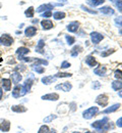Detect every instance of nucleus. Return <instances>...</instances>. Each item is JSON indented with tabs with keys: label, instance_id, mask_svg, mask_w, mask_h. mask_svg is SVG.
Here are the masks:
<instances>
[{
	"label": "nucleus",
	"instance_id": "f257e3e1",
	"mask_svg": "<svg viewBox=\"0 0 122 133\" xmlns=\"http://www.w3.org/2000/svg\"><path fill=\"white\" fill-rule=\"evenodd\" d=\"M108 122H109V119L107 117H105L102 120H98V121L94 122L92 124V127L97 130H108L110 127V124Z\"/></svg>",
	"mask_w": 122,
	"mask_h": 133
},
{
	"label": "nucleus",
	"instance_id": "f03ea898",
	"mask_svg": "<svg viewBox=\"0 0 122 133\" xmlns=\"http://www.w3.org/2000/svg\"><path fill=\"white\" fill-rule=\"evenodd\" d=\"M98 112H99V108H97V107H91V108L87 109L83 113V117L86 120H91L93 117L96 116L98 114Z\"/></svg>",
	"mask_w": 122,
	"mask_h": 133
},
{
	"label": "nucleus",
	"instance_id": "7ed1b4c3",
	"mask_svg": "<svg viewBox=\"0 0 122 133\" xmlns=\"http://www.w3.org/2000/svg\"><path fill=\"white\" fill-rule=\"evenodd\" d=\"M27 92H28V91L25 89L23 85H18H18H15L14 89L12 90V96L15 97V98H18V97H20V96L26 95Z\"/></svg>",
	"mask_w": 122,
	"mask_h": 133
},
{
	"label": "nucleus",
	"instance_id": "20e7f679",
	"mask_svg": "<svg viewBox=\"0 0 122 133\" xmlns=\"http://www.w3.org/2000/svg\"><path fill=\"white\" fill-rule=\"evenodd\" d=\"M0 42L2 43V45L4 46H10L13 43V38L9 35V34H3L0 37Z\"/></svg>",
	"mask_w": 122,
	"mask_h": 133
},
{
	"label": "nucleus",
	"instance_id": "39448f33",
	"mask_svg": "<svg viewBox=\"0 0 122 133\" xmlns=\"http://www.w3.org/2000/svg\"><path fill=\"white\" fill-rule=\"evenodd\" d=\"M108 101H109V97H108L107 94H101V95H99L96 98V102L98 104H100L101 107H106L107 103H108Z\"/></svg>",
	"mask_w": 122,
	"mask_h": 133
},
{
	"label": "nucleus",
	"instance_id": "423d86ee",
	"mask_svg": "<svg viewBox=\"0 0 122 133\" xmlns=\"http://www.w3.org/2000/svg\"><path fill=\"white\" fill-rule=\"evenodd\" d=\"M103 38H104V36H103L102 34L98 33V32H93V33H91V39H92V42H93L94 44L100 43V42L103 40Z\"/></svg>",
	"mask_w": 122,
	"mask_h": 133
},
{
	"label": "nucleus",
	"instance_id": "0eeeda50",
	"mask_svg": "<svg viewBox=\"0 0 122 133\" xmlns=\"http://www.w3.org/2000/svg\"><path fill=\"white\" fill-rule=\"evenodd\" d=\"M9 129H10V122L7 120H4V119L0 120V131L7 132V131H9Z\"/></svg>",
	"mask_w": 122,
	"mask_h": 133
},
{
	"label": "nucleus",
	"instance_id": "6e6552de",
	"mask_svg": "<svg viewBox=\"0 0 122 133\" xmlns=\"http://www.w3.org/2000/svg\"><path fill=\"white\" fill-rule=\"evenodd\" d=\"M54 7V4L53 3H47V4H42L40 5L38 8H37V12H43V11H48V10H51Z\"/></svg>",
	"mask_w": 122,
	"mask_h": 133
},
{
	"label": "nucleus",
	"instance_id": "1a4fd4ad",
	"mask_svg": "<svg viewBox=\"0 0 122 133\" xmlns=\"http://www.w3.org/2000/svg\"><path fill=\"white\" fill-rule=\"evenodd\" d=\"M57 90H62V91H64V92H68L69 90H71V88H72V85L69 83V82H65V83H62V84H59V85H57L56 87H55Z\"/></svg>",
	"mask_w": 122,
	"mask_h": 133
},
{
	"label": "nucleus",
	"instance_id": "9d476101",
	"mask_svg": "<svg viewBox=\"0 0 122 133\" xmlns=\"http://www.w3.org/2000/svg\"><path fill=\"white\" fill-rule=\"evenodd\" d=\"M41 26L44 30H50L54 27V24L52 23V21L50 19H43L41 22Z\"/></svg>",
	"mask_w": 122,
	"mask_h": 133
},
{
	"label": "nucleus",
	"instance_id": "9b49d317",
	"mask_svg": "<svg viewBox=\"0 0 122 133\" xmlns=\"http://www.w3.org/2000/svg\"><path fill=\"white\" fill-rule=\"evenodd\" d=\"M119 108H120V103H115V104H113V105L109 107L108 109L104 110L102 113H103V114H111V113H114V112H116V111H117Z\"/></svg>",
	"mask_w": 122,
	"mask_h": 133
},
{
	"label": "nucleus",
	"instance_id": "f8f14e48",
	"mask_svg": "<svg viewBox=\"0 0 122 133\" xmlns=\"http://www.w3.org/2000/svg\"><path fill=\"white\" fill-rule=\"evenodd\" d=\"M100 11L102 14L106 15V16H113L114 12H115L114 9L112 7H110V6H103V7H101L100 8Z\"/></svg>",
	"mask_w": 122,
	"mask_h": 133
},
{
	"label": "nucleus",
	"instance_id": "ddd939ff",
	"mask_svg": "<svg viewBox=\"0 0 122 133\" xmlns=\"http://www.w3.org/2000/svg\"><path fill=\"white\" fill-rule=\"evenodd\" d=\"M21 75H20V73H18V72H13L12 74H11V80H12V83L15 84V85H18L19 82H20V80H21Z\"/></svg>",
	"mask_w": 122,
	"mask_h": 133
},
{
	"label": "nucleus",
	"instance_id": "4468645a",
	"mask_svg": "<svg viewBox=\"0 0 122 133\" xmlns=\"http://www.w3.org/2000/svg\"><path fill=\"white\" fill-rule=\"evenodd\" d=\"M42 99H43V100H53V101H56V100L59 99V95H58L57 93H49V94L43 95V96H42Z\"/></svg>",
	"mask_w": 122,
	"mask_h": 133
},
{
	"label": "nucleus",
	"instance_id": "2eb2a0df",
	"mask_svg": "<svg viewBox=\"0 0 122 133\" xmlns=\"http://www.w3.org/2000/svg\"><path fill=\"white\" fill-rule=\"evenodd\" d=\"M36 33H37V28L34 27V26L28 27V28L26 29V31H25V34H26L27 37H33V36L36 35Z\"/></svg>",
	"mask_w": 122,
	"mask_h": 133
},
{
	"label": "nucleus",
	"instance_id": "dca6fc26",
	"mask_svg": "<svg viewBox=\"0 0 122 133\" xmlns=\"http://www.w3.org/2000/svg\"><path fill=\"white\" fill-rule=\"evenodd\" d=\"M78 27H79V23L78 22H71L67 26V30L71 33H74V32H76L78 30Z\"/></svg>",
	"mask_w": 122,
	"mask_h": 133
},
{
	"label": "nucleus",
	"instance_id": "f3484780",
	"mask_svg": "<svg viewBox=\"0 0 122 133\" xmlns=\"http://www.w3.org/2000/svg\"><path fill=\"white\" fill-rule=\"evenodd\" d=\"M94 73L98 76H106V73H107V69L105 66H98L94 70Z\"/></svg>",
	"mask_w": 122,
	"mask_h": 133
},
{
	"label": "nucleus",
	"instance_id": "a211bd4d",
	"mask_svg": "<svg viewBox=\"0 0 122 133\" xmlns=\"http://www.w3.org/2000/svg\"><path fill=\"white\" fill-rule=\"evenodd\" d=\"M11 80H9V79H3L2 80V87L4 88V90L5 91H10V89H11Z\"/></svg>",
	"mask_w": 122,
	"mask_h": 133
},
{
	"label": "nucleus",
	"instance_id": "6ab92c4d",
	"mask_svg": "<svg viewBox=\"0 0 122 133\" xmlns=\"http://www.w3.org/2000/svg\"><path fill=\"white\" fill-rule=\"evenodd\" d=\"M86 64H87V66H95L97 65V62H96V59H95V57L93 56V55H88L86 57Z\"/></svg>",
	"mask_w": 122,
	"mask_h": 133
},
{
	"label": "nucleus",
	"instance_id": "aec40b11",
	"mask_svg": "<svg viewBox=\"0 0 122 133\" xmlns=\"http://www.w3.org/2000/svg\"><path fill=\"white\" fill-rule=\"evenodd\" d=\"M11 110L13 112H15V113H25V112H27V108L23 107V105H21V104L11 107Z\"/></svg>",
	"mask_w": 122,
	"mask_h": 133
},
{
	"label": "nucleus",
	"instance_id": "412c9836",
	"mask_svg": "<svg viewBox=\"0 0 122 133\" xmlns=\"http://www.w3.org/2000/svg\"><path fill=\"white\" fill-rule=\"evenodd\" d=\"M112 88L115 91H119L120 89H122V82L120 80H115L112 82Z\"/></svg>",
	"mask_w": 122,
	"mask_h": 133
},
{
	"label": "nucleus",
	"instance_id": "4be33fe9",
	"mask_svg": "<svg viewBox=\"0 0 122 133\" xmlns=\"http://www.w3.org/2000/svg\"><path fill=\"white\" fill-rule=\"evenodd\" d=\"M65 12H63V11H56V12H54L53 14V17L55 18V19H57V21H59V19H63L64 17H65Z\"/></svg>",
	"mask_w": 122,
	"mask_h": 133
},
{
	"label": "nucleus",
	"instance_id": "5701e85b",
	"mask_svg": "<svg viewBox=\"0 0 122 133\" xmlns=\"http://www.w3.org/2000/svg\"><path fill=\"white\" fill-rule=\"evenodd\" d=\"M29 52H30V49L27 48V47H19L17 50V53L18 54V56H23L25 54H27Z\"/></svg>",
	"mask_w": 122,
	"mask_h": 133
},
{
	"label": "nucleus",
	"instance_id": "b1692460",
	"mask_svg": "<svg viewBox=\"0 0 122 133\" xmlns=\"http://www.w3.org/2000/svg\"><path fill=\"white\" fill-rule=\"evenodd\" d=\"M54 80H55V79L53 78V76H46V77L42 78V82H43V84H45V85L51 84Z\"/></svg>",
	"mask_w": 122,
	"mask_h": 133
},
{
	"label": "nucleus",
	"instance_id": "393cba45",
	"mask_svg": "<svg viewBox=\"0 0 122 133\" xmlns=\"http://www.w3.org/2000/svg\"><path fill=\"white\" fill-rule=\"evenodd\" d=\"M35 59V64L33 65V66H38L39 65H44V66H47L48 65V62L45 61V59H40V58H34Z\"/></svg>",
	"mask_w": 122,
	"mask_h": 133
},
{
	"label": "nucleus",
	"instance_id": "a878e982",
	"mask_svg": "<svg viewBox=\"0 0 122 133\" xmlns=\"http://www.w3.org/2000/svg\"><path fill=\"white\" fill-rule=\"evenodd\" d=\"M45 46V42L41 39V40H39V42H38V45H37V50L36 51H38V52H40V53H44V51H43V47Z\"/></svg>",
	"mask_w": 122,
	"mask_h": 133
},
{
	"label": "nucleus",
	"instance_id": "bb28decb",
	"mask_svg": "<svg viewBox=\"0 0 122 133\" xmlns=\"http://www.w3.org/2000/svg\"><path fill=\"white\" fill-rule=\"evenodd\" d=\"M87 3L88 5L95 7V6H98V5H100V4L104 3V2H102L101 0H87Z\"/></svg>",
	"mask_w": 122,
	"mask_h": 133
},
{
	"label": "nucleus",
	"instance_id": "cd10ccee",
	"mask_svg": "<svg viewBox=\"0 0 122 133\" xmlns=\"http://www.w3.org/2000/svg\"><path fill=\"white\" fill-rule=\"evenodd\" d=\"M34 14H35V9H34V7H29L27 10H26V12H25V15H26V17H34Z\"/></svg>",
	"mask_w": 122,
	"mask_h": 133
},
{
	"label": "nucleus",
	"instance_id": "c85d7f7f",
	"mask_svg": "<svg viewBox=\"0 0 122 133\" xmlns=\"http://www.w3.org/2000/svg\"><path fill=\"white\" fill-rule=\"evenodd\" d=\"M32 85H33V80H32V79H28V80L25 82V84H23V87H25V89L29 92V91L31 90Z\"/></svg>",
	"mask_w": 122,
	"mask_h": 133
},
{
	"label": "nucleus",
	"instance_id": "c756f323",
	"mask_svg": "<svg viewBox=\"0 0 122 133\" xmlns=\"http://www.w3.org/2000/svg\"><path fill=\"white\" fill-rule=\"evenodd\" d=\"M82 49V47L80 46H74L72 50H71V56H77L78 55V53H79V50Z\"/></svg>",
	"mask_w": 122,
	"mask_h": 133
},
{
	"label": "nucleus",
	"instance_id": "7c9ffc66",
	"mask_svg": "<svg viewBox=\"0 0 122 133\" xmlns=\"http://www.w3.org/2000/svg\"><path fill=\"white\" fill-rule=\"evenodd\" d=\"M57 118L56 115H50V116L46 117V118H44V123H50V122H52L53 120H55Z\"/></svg>",
	"mask_w": 122,
	"mask_h": 133
},
{
	"label": "nucleus",
	"instance_id": "2f4dec72",
	"mask_svg": "<svg viewBox=\"0 0 122 133\" xmlns=\"http://www.w3.org/2000/svg\"><path fill=\"white\" fill-rule=\"evenodd\" d=\"M56 78H65V77H71V74L69 73H57L55 75Z\"/></svg>",
	"mask_w": 122,
	"mask_h": 133
},
{
	"label": "nucleus",
	"instance_id": "473e14b6",
	"mask_svg": "<svg viewBox=\"0 0 122 133\" xmlns=\"http://www.w3.org/2000/svg\"><path fill=\"white\" fill-rule=\"evenodd\" d=\"M114 76L117 80H122V71L121 70H116L114 72Z\"/></svg>",
	"mask_w": 122,
	"mask_h": 133
},
{
	"label": "nucleus",
	"instance_id": "72a5a7b5",
	"mask_svg": "<svg viewBox=\"0 0 122 133\" xmlns=\"http://www.w3.org/2000/svg\"><path fill=\"white\" fill-rule=\"evenodd\" d=\"M38 133H49V128H48V126H46V125L41 126L40 129H39V131H38Z\"/></svg>",
	"mask_w": 122,
	"mask_h": 133
},
{
	"label": "nucleus",
	"instance_id": "f704fd0d",
	"mask_svg": "<svg viewBox=\"0 0 122 133\" xmlns=\"http://www.w3.org/2000/svg\"><path fill=\"white\" fill-rule=\"evenodd\" d=\"M65 38H66V41H67V44H68V45H72V44L75 42V38L72 37V36H68V35H67Z\"/></svg>",
	"mask_w": 122,
	"mask_h": 133
},
{
	"label": "nucleus",
	"instance_id": "c9c22d12",
	"mask_svg": "<svg viewBox=\"0 0 122 133\" xmlns=\"http://www.w3.org/2000/svg\"><path fill=\"white\" fill-rule=\"evenodd\" d=\"M80 7H82V9H84L85 11H87V12H90V14H92V15H96V14H97V11H96V10H91L90 8L86 7L85 5H82Z\"/></svg>",
	"mask_w": 122,
	"mask_h": 133
},
{
	"label": "nucleus",
	"instance_id": "e433bc0d",
	"mask_svg": "<svg viewBox=\"0 0 122 133\" xmlns=\"http://www.w3.org/2000/svg\"><path fill=\"white\" fill-rule=\"evenodd\" d=\"M35 71L37 72V73H39V74H43L44 72H45V69L43 68V66H35Z\"/></svg>",
	"mask_w": 122,
	"mask_h": 133
},
{
	"label": "nucleus",
	"instance_id": "4c0bfd02",
	"mask_svg": "<svg viewBox=\"0 0 122 133\" xmlns=\"http://www.w3.org/2000/svg\"><path fill=\"white\" fill-rule=\"evenodd\" d=\"M52 17V11H51V10L45 11V12L42 15V17Z\"/></svg>",
	"mask_w": 122,
	"mask_h": 133
},
{
	"label": "nucleus",
	"instance_id": "58836bf2",
	"mask_svg": "<svg viewBox=\"0 0 122 133\" xmlns=\"http://www.w3.org/2000/svg\"><path fill=\"white\" fill-rule=\"evenodd\" d=\"M71 66L68 62H66V61H64L62 64H61V68L62 69H67V68H69V66Z\"/></svg>",
	"mask_w": 122,
	"mask_h": 133
},
{
	"label": "nucleus",
	"instance_id": "ea45409f",
	"mask_svg": "<svg viewBox=\"0 0 122 133\" xmlns=\"http://www.w3.org/2000/svg\"><path fill=\"white\" fill-rule=\"evenodd\" d=\"M113 52H114V49L108 50V51H106V52H102L101 55H102V56H107V55H109V54H111V53H113Z\"/></svg>",
	"mask_w": 122,
	"mask_h": 133
},
{
	"label": "nucleus",
	"instance_id": "a19ab883",
	"mask_svg": "<svg viewBox=\"0 0 122 133\" xmlns=\"http://www.w3.org/2000/svg\"><path fill=\"white\" fill-rule=\"evenodd\" d=\"M115 23L119 26V27H122V17H118V18H115Z\"/></svg>",
	"mask_w": 122,
	"mask_h": 133
},
{
	"label": "nucleus",
	"instance_id": "79ce46f5",
	"mask_svg": "<svg viewBox=\"0 0 122 133\" xmlns=\"http://www.w3.org/2000/svg\"><path fill=\"white\" fill-rule=\"evenodd\" d=\"M116 125H117L119 128H122V117H121V118H119V119L117 120V122H116Z\"/></svg>",
	"mask_w": 122,
	"mask_h": 133
},
{
	"label": "nucleus",
	"instance_id": "37998d69",
	"mask_svg": "<svg viewBox=\"0 0 122 133\" xmlns=\"http://www.w3.org/2000/svg\"><path fill=\"white\" fill-rule=\"evenodd\" d=\"M116 5H117V7L119 8V10L122 12V0L121 1H118V3H116Z\"/></svg>",
	"mask_w": 122,
	"mask_h": 133
},
{
	"label": "nucleus",
	"instance_id": "c03bdc74",
	"mask_svg": "<svg viewBox=\"0 0 122 133\" xmlns=\"http://www.w3.org/2000/svg\"><path fill=\"white\" fill-rule=\"evenodd\" d=\"M100 87V83L99 82H94V84H93V88L94 89H98Z\"/></svg>",
	"mask_w": 122,
	"mask_h": 133
},
{
	"label": "nucleus",
	"instance_id": "a18cd8bd",
	"mask_svg": "<svg viewBox=\"0 0 122 133\" xmlns=\"http://www.w3.org/2000/svg\"><path fill=\"white\" fill-rule=\"evenodd\" d=\"M25 69H26L25 66H18V68H15V71H18V70H25Z\"/></svg>",
	"mask_w": 122,
	"mask_h": 133
},
{
	"label": "nucleus",
	"instance_id": "49530a36",
	"mask_svg": "<svg viewBox=\"0 0 122 133\" xmlns=\"http://www.w3.org/2000/svg\"><path fill=\"white\" fill-rule=\"evenodd\" d=\"M2 95H3V91H2V89L0 88V99L2 98Z\"/></svg>",
	"mask_w": 122,
	"mask_h": 133
},
{
	"label": "nucleus",
	"instance_id": "de8ad7c7",
	"mask_svg": "<svg viewBox=\"0 0 122 133\" xmlns=\"http://www.w3.org/2000/svg\"><path fill=\"white\" fill-rule=\"evenodd\" d=\"M38 22H39L38 18H37V19H33V23H34V24H38Z\"/></svg>",
	"mask_w": 122,
	"mask_h": 133
},
{
	"label": "nucleus",
	"instance_id": "09e8293b",
	"mask_svg": "<svg viewBox=\"0 0 122 133\" xmlns=\"http://www.w3.org/2000/svg\"><path fill=\"white\" fill-rule=\"evenodd\" d=\"M118 95H119L120 97H122V91H119V92H118Z\"/></svg>",
	"mask_w": 122,
	"mask_h": 133
},
{
	"label": "nucleus",
	"instance_id": "8fccbe9b",
	"mask_svg": "<svg viewBox=\"0 0 122 133\" xmlns=\"http://www.w3.org/2000/svg\"><path fill=\"white\" fill-rule=\"evenodd\" d=\"M49 133H56V131H55V130H52V131H49Z\"/></svg>",
	"mask_w": 122,
	"mask_h": 133
},
{
	"label": "nucleus",
	"instance_id": "3c124183",
	"mask_svg": "<svg viewBox=\"0 0 122 133\" xmlns=\"http://www.w3.org/2000/svg\"><path fill=\"white\" fill-rule=\"evenodd\" d=\"M110 1H112V2H115V1H117V0H110Z\"/></svg>",
	"mask_w": 122,
	"mask_h": 133
},
{
	"label": "nucleus",
	"instance_id": "603ef678",
	"mask_svg": "<svg viewBox=\"0 0 122 133\" xmlns=\"http://www.w3.org/2000/svg\"><path fill=\"white\" fill-rule=\"evenodd\" d=\"M101 1H102V2H105V0H101Z\"/></svg>",
	"mask_w": 122,
	"mask_h": 133
},
{
	"label": "nucleus",
	"instance_id": "864d4df0",
	"mask_svg": "<svg viewBox=\"0 0 122 133\" xmlns=\"http://www.w3.org/2000/svg\"><path fill=\"white\" fill-rule=\"evenodd\" d=\"M86 133H92V132H88V131H87V132H86Z\"/></svg>",
	"mask_w": 122,
	"mask_h": 133
},
{
	"label": "nucleus",
	"instance_id": "5fc2aeb1",
	"mask_svg": "<svg viewBox=\"0 0 122 133\" xmlns=\"http://www.w3.org/2000/svg\"><path fill=\"white\" fill-rule=\"evenodd\" d=\"M73 133H80V132H73Z\"/></svg>",
	"mask_w": 122,
	"mask_h": 133
},
{
	"label": "nucleus",
	"instance_id": "6e6d98bb",
	"mask_svg": "<svg viewBox=\"0 0 122 133\" xmlns=\"http://www.w3.org/2000/svg\"><path fill=\"white\" fill-rule=\"evenodd\" d=\"M0 7H1V4H0Z\"/></svg>",
	"mask_w": 122,
	"mask_h": 133
}]
</instances>
